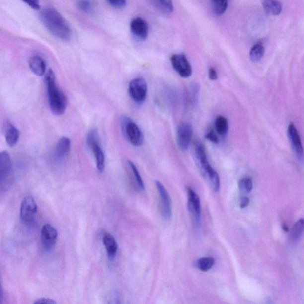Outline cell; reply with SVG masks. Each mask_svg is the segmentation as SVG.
I'll return each instance as SVG.
<instances>
[{
    "label": "cell",
    "mask_w": 304,
    "mask_h": 304,
    "mask_svg": "<svg viewBox=\"0 0 304 304\" xmlns=\"http://www.w3.org/2000/svg\"><path fill=\"white\" fill-rule=\"evenodd\" d=\"M264 52H265V49H264L263 44L260 43L255 44L251 48L250 52V57L252 62H259L264 56Z\"/></svg>",
    "instance_id": "23"
},
{
    "label": "cell",
    "mask_w": 304,
    "mask_h": 304,
    "mask_svg": "<svg viewBox=\"0 0 304 304\" xmlns=\"http://www.w3.org/2000/svg\"><path fill=\"white\" fill-rule=\"evenodd\" d=\"M171 62L175 71L181 77L188 78L192 75V68L186 56L183 54H175L171 57Z\"/></svg>",
    "instance_id": "10"
},
{
    "label": "cell",
    "mask_w": 304,
    "mask_h": 304,
    "mask_svg": "<svg viewBox=\"0 0 304 304\" xmlns=\"http://www.w3.org/2000/svg\"><path fill=\"white\" fill-rule=\"evenodd\" d=\"M129 93L134 102L139 104L144 103L148 95L147 81L142 77L133 79L129 83Z\"/></svg>",
    "instance_id": "7"
},
{
    "label": "cell",
    "mask_w": 304,
    "mask_h": 304,
    "mask_svg": "<svg viewBox=\"0 0 304 304\" xmlns=\"http://www.w3.org/2000/svg\"><path fill=\"white\" fill-rule=\"evenodd\" d=\"M103 242L109 259L113 260L118 250L117 243L114 236L108 233H105L103 237Z\"/></svg>",
    "instance_id": "19"
},
{
    "label": "cell",
    "mask_w": 304,
    "mask_h": 304,
    "mask_svg": "<svg viewBox=\"0 0 304 304\" xmlns=\"http://www.w3.org/2000/svg\"><path fill=\"white\" fill-rule=\"evenodd\" d=\"M22 1L33 10H39L41 9L40 2L39 0H22Z\"/></svg>",
    "instance_id": "31"
},
{
    "label": "cell",
    "mask_w": 304,
    "mask_h": 304,
    "mask_svg": "<svg viewBox=\"0 0 304 304\" xmlns=\"http://www.w3.org/2000/svg\"><path fill=\"white\" fill-rule=\"evenodd\" d=\"M155 10L163 14H170L174 11L172 0H148Z\"/></svg>",
    "instance_id": "18"
},
{
    "label": "cell",
    "mask_w": 304,
    "mask_h": 304,
    "mask_svg": "<svg viewBox=\"0 0 304 304\" xmlns=\"http://www.w3.org/2000/svg\"><path fill=\"white\" fill-rule=\"evenodd\" d=\"M128 165H129L130 168L132 169L134 177H135L137 184H138L140 189H141L143 191L145 190L144 182V181H143L141 175L140 174L138 168H137V167L135 166V164L132 162V161H128Z\"/></svg>",
    "instance_id": "28"
},
{
    "label": "cell",
    "mask_w": 304,
    "mask_h": 304,
    "mask_svg": "<svg viewBox=\"0 0 304 304\" xmlns=\"http://www.w3.org/2000/svg\"><path fill=\"white\" fill-rule=\"evenodd\" d=\"M41 20L44 25L54 37L64 41L71 39L72 32L71 27L56 9L47 7L41 12Z\"/></svg>",
    "instance_id": "1"
},
{
    "label": "cell",
    "mask_w": 304,
    "mask_h": 304,
    "mask_svg": "<svg viewBox=\"0 0 304 304\" xmlns=\"http://www.w3.org/2000/svg\"><path fill=\"white\" fill-rule=\"evenodd\" d=\"M215 264V260L211 257L200 258L197 261V265L202 272H208L212 268Z\"/></svg>",
    "instance_id": "27"
},
{
    "label": "cell",
    "mask_w": 304,
    "mask_h": 304,
    "mask_svg": "<svg viewBox=\"0 0 304 304\" xmlns=\"http://www.w3.org/2000/svg\"><path fill=\"white\" fill-rule=\"evenodd\" d=\"M156 185L160 194L161 204L163 217L169 220L172 217V202L171 197L164 185L159 181H156Z\"/></svg>",
    "instance_id": "14"
},
{
    "label": "cell",
    "mask_w": 304,
    "mask_h": 304,
    "mask_svg": "<svg viewBox=\"0 0 304 304\" xmlns=\"http://www.w3.org/2000/svg\"><path fill=\"white\" fill-rule=\"evenodd\" d=\"M87 144L92 150L95 156L97 169L100 173H102L105 168V156L101 147V140L98 130L93 129L88 133Z\"/></svg>",
    "instance_id": "3"
},
{
    "label": "cell",
    "mask_w": 304,
    "mask_h": 304,
    "mask_svg": "<svg viewBox=\"0 0 304 304\" xmlns=\"http://www.w3.org/2000/svg\"><path fill=\"white\" fill-rule=\"evenodd\" d=\"M193 133V127L189 123H182L178 127L177 143L181 151H185L188 150L192 139Z\"/></svg>",
    "instance_id": "12"
},
{
    "label": "cell",
    "mask_w": 304,
    "mask_h": 304,
    "mask_svg": "<svg viewBox=\"0 0 304 304\" xmlns=\"http://www.w3.org/2000/svg\"><path fill=\"white\" fill-rule=\"evenodd\" d=\"M76 6L82 13L89 14L95 10V4L94 0H77Z\"/></svg>",
    "instance_id": "22"
},
{
    "label": "cell",
    "mask_w": 304,
    "mask_h": 304,
    "mask_svg": "<svg viewBox=\"0 0 304 304\" xmlns=\"http://www.w3.org/2000/svg\"><path fill=\"white\" fill-rule=\"evenodd\" d=\"M71 149V141L67 137H63L57 142L54 151V159L57 162H61L68 156Z\"/></svg>",
    "instance_id": "16"
},
{
    "label": "cell",
    "mask_w": 304,
    "mask_h": 304,
    "mask_svg": "<svg viewBox=\"0 0 304 304\" xmlns=\"http://www.w3.org/2000/svg\"><path fill=\"white\" fill-rule=\"evenodd\" d=\"M288 136L295 155L300 162L303 163L304 160L303 145L299 132L293 123L290 124L288 126Z\"/></svg>",
    "instance_id": "11"
},
{
    "label": "cell",
    "mask_w": 304,
    "mask_h": 304,
    "mask_svg": "<svg viewBox=\"0 0 304 304\" xmlns=\"http://www.w3.org/2000/svg\"><path fill=\"white\" fill-rule=\"evenodd\" d=\"M121 126L124 135L130 144L135 147H140L144 142V136L141 129L132 119L124 117L121 119Z\"/></svg>",
    "instance_id": "6"
},
{
    "label": "cell",
    "mask_w": 304,
    "mask_h": 304,
    "mask_svg": "<svg viewBox=\"0 0 304 304\" xmlns=\"http://www.w3.org/2000/svg\"><path fill=\"white\" fill-rule=\"evenodd\" d=\"M209 77L210 80L213 81L217 80L218 77L217 71L212 67L209 69Z\"/></svg>",
    "instance_id": "34"
},
{
    "label": "cell",
    "mask_w": 304,
    "mask_h": 304,
    "mask_svg": "<svg viewBox=\"0 0 304 304\" xmlns=\"http://www.w3.org/2000/svg\"><path fill=\"white\" fill-rule=\"evenodd\" d=\"M5 137L6 142H7L9 147H13L19 141L20 138L19 130L13 124L8 123L5 127Z\"/></svg>",
    "instance_id": "20"
},
{
    "label": "cell",
    "mask_w": 304,
    "mask_h": 304,
    "mask_svg": "<svg viewBox=\"0 0 304 304\" xmlns=\"http://www.w3.org/2000/svg\"><path fill=\"white\" fill-rule=\"evenodd\" d=\"M130 31L140 41H145L149 33L148 24L141 17H136L130 24Z\"/></svg>",
    "instance_id": "13"
},
{
    "label": "cell",
    "mask_w": 304,
    "mask_h": 304,
    "mask_svg": "<svg viewBox=\"0 0 304 304\" xmlns=\"http://www.w3.org/2000/svg\"><path fill=\"white\" fill-rule=\"evenodd\" d=\"M109 4L115 8H123L126 5V0H106Z\"/></svg>",
    "instance_id": "30"
},
{
    "label": "cell",
    "mask_w": 304,
    "mask_h": 304,
    "mask_svg": "<svg viewBox=\"0 0 304 304\" xmlns=\"http://www.w3.org/2000/svg\"><path fill=\"white\" fill-rule=\"evenodd\" d=\"M188 208L196 221L201 217V203L200 197L191 188H187Z\"/></svg>",
    "instance_id": "15"
},
{
    "label": "cell",
    "mask_w": 304,
    "mask_h": 304,
    "mask_svg": "<svg viewBox=\"0 0 304 304\" xmlns=\"http://www.w3.org/2000/svg\"><path fill=\"white\" fill-rule=\"evenodd\" d=\"M240 190L244 193H250L253 188V181L249 178L241 179L239 182Z\"/></svg>",
    "instance_id": "29"
},
{
    "label": "cell",
    "mask_w": 304,
    "mask_h": 304,
    "mask_svg": "<svg viewBox=\"0 0 304 304\" xmlns=\"http://www.w3.org/2000/svg\"><path fill=\"white\" fill-rule=\"evenodd\" d=\"M215 129L219 135H226L229 129V124L227 118L223 116H218L215 120Z\"/></svg>",
    "instance_id": "25"
},
{
    "label": "cell",
    "mask_w": 304,
    "mask_h": 304,
    "mask_svg": "<svg viewBox=\"0 0 304 304\" xmlns=\"http://www.w3.org/2000/svg\"><path fill=\"white\" fill-rule=\"evenodd\" d=\"M263 7L266 13L271 16H278L282 10V5L278 0H264Z\"/></svg>",
    "instance_id": "21"
},
{
    "label": "cell",
    "mask_w": 304,
    "mask_h": 304,
    "mask_svg": "<svg viewBox=\"0 0 304 304\" xmlns=\"http://www.w3.org/2000/svg\"><path fill=\"white\" fill-rule=\"evenodd\" d=\"M206 138L215 144H218L220 142V139H219L218 136L213 131H211L207 134Z\"/></svg>",
    "instance_id": "32"
},
{
    "label": "cell",
    "mask_w": 304,
    "mask_h": 304,
    "mask_svg": "<svg viewBox=\"0 0 304 304\" xmlns=\"http://www.w3.org/2000/svg\"><path fill=\"white\" fill-rule=\"evenodd\" d=\"M48 101L52 113L56 116H60L65 113L68 99L59 89L56 83V77L53 70L49 69L45 76Z\"/></svg>",
    "instance_id": "2"
},
{
    "label": "cell",
    "mask_w": 304,
    "mask_h": 304,
    "mask_svg": "<svg viewBox=\"0 0 304 304\" xmlns=\"http://www.w3.org/2000/svg\"><path fill=\"white\" fill-rule=\"evenodd\" d=\"M249 203H250V199H249L247 197H242L241 200V203H240V206H241V208H245L249 205Z\"/></svg>",
    "instance_id": "35"
},
{
    "label": "cell",
    "mask_w": 304,
    "mask_h": 304,
    "mask_svg": "<svg viewBox=\"0 0 304 304\" xmlns=\"http://www.w3.org/2000/svg\"><path fill=\"white\" fill-rule=\"evenodd\" d=\"M58 232L56 228L50 224H45L42 228L41 242L42 248L46 252H51L56 247Z\"/></svg>",
    "instance_id": "9"
},
{
    "label": "cell",
    "mask_w": 304,
    "mask_h": 304,
    "mask_svg": "<svg viewBox=\"0 0 304 304\" xmlns=\"http://www.w3.org/2000/svg\"><path fill=\"white\" fill-rule=\"evenodd\" d=\"M3 301V291L1 281H0V304L2 303Z\"/></svg>",
    "instance_id": "36"
},
{
    "label": "cell",
    "mask_w": 304,
    "mask_h": 304,
    "mask_svg": "<svg viewBox=\"0 0 304 304\" xmlns=\"http://www.w3.org/2000/svg\"><path fill=\"white\" fill-rule=\"evenodd\" d=\"M213 10L217 16L226 13L228 7V0H211Z\"/></svg>",
    "instance_id": "26"
},
{
    "label": "cell",
    "mask_w": 304,
    "mask_h": 304,
    "mask_svg": "<svg viewBox=\"0 0 304 304\" xmlns=\"http://www.w3.org/2000/svg\"><path fill=\"white\" fill-rule=\"evenodd\" d=\"M197 161L204 177L208 179L212 190L217 192L220 190L221 185L220 178L218 173L210 165L207 157Z\"/></svg>",
    "instance_id": "8"
},
{
    "label": "cell",
    "mask_w": 304,
    "mask_h": 304,
    "mask_svg": "<svg viewBox=\"0 0 304 304\" xmlns=\"http://www.w3.org/2000/svg\"><path fill=\"white\" fill-rule=\"evenodd\" d=\"M35 304H56L53 300L47 299V298H41L35 301Z\"/></svg>",
    "instance_id": "33"
},
{
    "label": "cell",
    "mask_w": 304,
    "mask_h": 304,
    "mask_svg": "<svg viewBox=\"0 0 304 304\" xmlns=\"http://www.w3.org/2000/svg\"><path fill=\"white\" fill-rule=\"evenodd\" d=\"M13 179V168L10 154L7 151L0 152V192L9 187Z\"/></svg>",
    "instance_id": "4"
},
{
    "label": "cell",
    "mask_w": 304,
    "mask_h": 304,
    "mask_svg": "<svg viewBox=\"0 0 304 304\" xmlns=\"http://www.w3.org/2000/svg\"><path fill=\"white\" fill-rule=\"evenodd\" d=\"M304 220L302 218L294 224L291 232V241L293 242L296 243L299 241L301 237L302 236L304 231Z\"/></svg>",
    "instance_id": "24"
},
{
    "label": "cell",
    "mask_w": 304,
    "mask_h": 304,
    "mask_svg": "<svg viewBox=\"0 0 304 304\" xmlns=\"http://www.w3.org/2000/svg\"><path fill=\"white\" fill-rule=\"evenodd\" d=\"M38 214V206L34 198L26 196L24 198L20 206L21 220L27 227H34Z\"/></svg>",
    "instance_id": "5"
},
{
    "label": "cell",
    "mask_w": 304,
    "mask_h": 304,
    "mask_svg": "<svg viewBox=\"0 0 304 304\" xmlns=\"http://www.w3.org/2000/svg\"><path fill=\"white\" fill-rule=\"evenodd\" d=\"M29 66L31 71L36 76H43L46 72V63L41 57L37 55L30 58Z\"/></svg>",
    "instance_id": "17"
}]
</instances>
